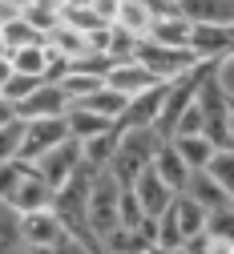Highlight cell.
Segmentation results:
<instances>
[{
  "instance_id": "cell-1",
  "label": "cell",
  "mask_w": 234,
  "mask_h": 254,
  "mask_svg": "<svg viewBox=\"0 0 234 254\" xmlns=\"http://www.w3.org/2000/svg\"><path fill=\"white\" fill-rule=\"evenodd\" d=\"M161 145H165V137L154 129V125H146V129H117V153L109 162V178L129 186L142 170L154 166V157H157Z\"/></svg>"
},
{
  "instance_id": "cell-2",
  "label": "cell",
  "mask_w": 234,
  "mask_h": 254,
  "mask_svg": "<svg viewBox=\"0 0 234 254\" xmlns=\"http://www.w3.org/2000/svg\"><path fill=\"white\" fill-rule=\"evenodd\" d=\"M198 109H202V125H206V137L218 145V149H230V97L218 81V65L202 77L198 85Z\"/></svg>"
},
{
  "instance_id": "cell-3",
  "label": "cell",
  "mask_w": 234,
  "mask_h": 254,
  "mask_svg": "<svg viewBox=\"0 0 234 254\" xmlns=\"http://www.w3.org/2000/svg\"><path fill=\"white\" fill-rule=\"evenodd\" d=\"M121 182L109 178V174H97L93 178V190H89V238L101 246V238L109 230L121 226V218H117V202H121Z\"/></svg>"
},
{
  "instance_id": "cell-4",
  "label": "cell",
  "mask_w": 234,
  "mask_h": 254,
  "mask_svg": "<svg viewBox=\"0 0 234 254\" xmlns=\"http://www.w3.org/2000/svg\"><path fill=\"white\" fill-rule=\"evenodd\" d=\"M138 61L150 69V77L161 81V85L186 77V73L198 69V65H206V61L194 57V49H170V45H154V41H142V45H138Z\"/></svg>"
},
{
  "instance_id": "cell-5",
  "label": "cell",
  "mask_w": 234,
  "mask_h": 254,
  "mask_svg": "<svg viewBox=\"0 0 234 254\" xmlns=\"http://www.w3.org/2000/svg\"><path fill=\"white\" fill-rule=\"evenodd\" d=\"M28 166L37 170V174L53 186V194H57V190H65V186L81 174V166H85V162H81V141L69 137V141H61L57 149H49L45 157H37V162H28Z\"/></svg>"
},
{
  "instance_id": "cell-6",
  "label": "cell",
  "mask_w": 234,
  "mask_h": 254,
  "mask_svg": "<svg viewBox=\"0 0 234 254\" xmlns=\"http://www.w3.org/2000/svg\"><path fill=\"white\" fill-rule=\"evenodd\" d=\"M125 190H129L133 198H138V206H142V214H146V218H161L165 210L174 206V198H178L174 190H170V186H165V182L154 174V166H150V170H142V174L133 178Z\"/></svg>"
},
{
  "instance_id": "cell-7",
  "label": "cell",
  "mask_w": 234,
  "mask_h": 254,
  "mask_svg": "<svg viewBox=\"0 0 234 254\" xmlns=\"http://www.w3.org/2000/svg\"><path fill=\"white\" fill-rule=\"evenodd\" d=\"M20 230H24V246L28 250H57L69 230L61 226V218L53 210H32V214H20Z\"/></svg>"
},
{
  "instance_id": "cell-8",
  "label": "cell",
  "mask_w": 234,
  "mask_h": 254,
  "mask_svg": "<svg viewBox=\"0 0 234 254\" xmlns=\"http://www.w3.org/2000/svg\"><path fill=\"white\" fill-rule=\"evenodd\" d=\"M61 141H69V125L61 121H24V141H20V162H37Z\"/></svg>"
},
{
  "instance_id": "cell-9",
  "label": "cell",
  "mask_w": 234,
  "mask_h": 254,
  "mask_svg": "<svg viewBox=\"0 0 234 254\" xmlns=\"http://www.w3.org/2000/svg\"><path fill=\"white\" fill-rule=\"evenodd\" d=\"M69 97H65V89L61 85H41L32 97L16 109V117L20 121H61L65 113H69Z\"/></svg>"
},
{
  "instance_id": "cell-10",
  "label": "cell",
  "mask_w": 234,
  "mask_h": 254,
  "mask_svg": "<svg viewBox=\"0 0 234 254\" xmlns=\"http://www.w3.org/2000/svg\"><path fill=\"white\" fill-rule=\"evenodd\" d=\"M161 101H165V85H154L146 93H138V97H129L117 129H146V125H154L157 129V117H161Z\"/></svg>"
},
{
  "instance_id": "cell-11",
  "label": "cell",
  "mask_w": 234,
  "mask_h": 254,
  "mask_svg": "<svg viewBox=\"0 0 234 254\" xmlns=\"http://www.w3.org/2000/svg\"><path fill=\"white\" fill-rule=\"evenodd\" d=\"M4 206H12L16 214H32V210H53V186L28 166V174L20 178V186L12 190V198L4 202Z\"/></svg>"
},
{
  "instance_id": "cell-12",
  "label": "cell",
  "mask_w": 234,
  "mask_h": 254,
  "mask_svg": "<svg viewBox=\"0 0 234 254\" xmlns=\"http://www.w3.org/2000/svg\"><path fill=\"white\" fill-rule=\"evenodd\" d=\"M105 85H109L113 93H121V97H138V93H146V89H154V85H161V81L150 77V69L142 65V61H125V65H113V69H109Z\"/></svg>"
},
{
  "instance_id": "cell-13",
  "label": "cell",
  "mask_w": 234,
  "mask_h": 254,
  "mask_svg": "<svg viewBox=\"0 0 234 254\" xmlns=\"http://www.w3.org/2000/svg\"><path fill=\"white\" fill-rule=\"evenodd\" d=\"M182 194L194 202V206H202L206 214H214V210H226V206H234L230 198H226V190L206 174V170H198V174H190V182H186V190Z\"/></svg>"
},
{
  "instance_id": "cell-14",
  "label": "cell",
  "mask_w": 234,
  "mask_h": 254,
  "mask_svg": "<svg viewBox=\"0 0 234 254\" xmlns=\"http://www.w3.org/2000/svg\"><path fill=\"white\" fill-rule=\"evenodd\" d=\"M190 24H234V0H178Z\"/></svg>"
},
{
  "instance_id": "cell-15",
  "label": "cell",
  "mask_w": 234,
  "mask_h": 254,
  "mask_svg": "<svg viewBox=\"0 0 234 254\" xmlns=\"http://www.w3.org/2000/svg\"><path fill=\"white\" fill-rule=\"evenodd\" d=\"M190 33H194V24L174 8V12H165V16L154 20V28H150L146 41H154V45H170V49H190Z\"/></svg>"
},
{
  "instance_id": "cell-16",
  "label": "cell",
  "mask_w": 234,
  "mask_h": 254,
  "mask_svg": "<svg viewBox=\"0 0 234 254\" xmlns=\"http://www.w3.org/2000/svg\"><path fill=\"white\" fill-rule=\"evenodd\" d=\"M165 218L178 226V234H182V242H190V238H198V234H206V210L202 206H194L186 194H178L174 198V206L165 210Z\"/></svg>"
},
{
  "instance_id": "cell-17",
  "label": "cell",
  "mask_w": 234,
  "mask_h": 254,
  "mask_svg": "<svg viewBox=\"0 0 234 254\" xmlns=\"http://www.w3.org/2000/svg\"><path fill=\"white\" fill-rule=\"evenodd\" d=\"M154 174H157L165 186H170L174 194H182V190H186V182H190V166L178 157V149H174L170 141L157 149V157H154Z\"/></svg>"
},
{
  "instance_id": "cell-18",
  "label": "cell",
  "mask_w": 234,
  "mask_h": 254,
  "mask_svg": "<svg viewBox=\"0 0 234 254\" xmlns=\"http://www.w3.org/2000/svg\"><path fill=\"white\" fill-rule=\"evenodd\" d=\"M113 153H117V129H109V133H101V137L81 141V162H85L89 174H109Z\"/></svg>"
},
{
  "instance_id": "cell-19",
  "label": "cell",
  "mask_w": 234,
  "mask_h": 254,
  "mask_svg": "<svg viewBox=\"0 0 234 254\" xmlns=\"http://www.w3.org/2000/svg\"><path fill=\"white\" fill-rule=\"evenodd\" d=\"M154 12L142 4V0H121V8H117V20H113V28H125L129 37H138V41H146L150 37V28H154Z\"/></svg>"
},
{
  "instance_id": "cell-20",
  "label": "cell",
  "mask_w": 234,
  "mask_h": 254,
  "mask_svg": "<svg viewBox=\"0 0 234 254\" xmlns=\"http://www.w3.org/2000/svg\"><path fill=\"white\" fill-rule=\"evenodd\" d=\"M65 125H69V137H73V141H89V137H101V133L117 129L113 121L97 117V113H89V109H77V105H69V113H65Z\"/></svg>"
},
{
  "instance_id": "cell-21",
  "label": "cell",
  "mask_w": 234,
  "mask_h": 254,
  "mask_svg": "<svg viewBox=\"0 0 234 254\" xmlns=\"http://www.w3.org/2000/svg\"><path fill=\"white\" fill-rule=\"evenodd\" d=\"M170 145L178 149V157H182V162L190 166V174L206 170V166H210V157L218 153V145H214L210 137H202V133H198V137H174Z\"/></svg>"
},
{
  "instance_id": "cell-22",
  "label": "cell",
  "mask_w": 234,
  "mask_h": 254,
  "mask_svg": "<svg viewBox=\"0 0 234 254\" xmlns=\"http://www.w3.org/2000/svg\"><path fill=\"white\" fill-rule=\"evenodd\" d=\"M125 105H129V97H121V93H113L109 85H101L97 93H89L85 101H77V109H89V113H97V117H105V121H121V113H125Z\"/></svg>"
},
{
  "instance_id": "cell-23",
  "label": "cell",
  "mask_w": 234,
  "mask_h": 254,
  "mask_svg": "<svg viewBox=\"0 0 234 254\" xmlns=\"http://www.w3.org/2000/svg\"><path fill=\"white\" fill-rule=\"evenodd\" d=\"M8 61H12V73L45 81V69H49V45H24V49L8 53Z\"/></svg>"
},
{
  "instance_id": "cell-24",
  "label": "cell",
  "mask_w": 234,
  "mask_h": 254,
  "mask_svg": "<svg viewBox=\"0 0 234 254\" xmlns=\"http://www.w3.org/2000/svg\"><path fill=\"white\" fill-rule=\"evenodd\" d=\"M0 254H28L24 230H20V214L12 206L0 202Z\"/></svg>"
},
{
  "instance_id": "cell-25",
  "label": "cell",
  "mask_w": 234,
  "mask_h": 254,
  "mask_svg": "<svg viewBox=\"0 0 234 254\" xmlns=\"http://www.w3.org/2000/svg\"><path fill=\"white\" fill-rule=\"evenodd\" d=\"M206 174L226 190V198L234 202V145L230 149H218L214 157H210V166H206Z\"/></svg>"
},
{
  "instance_id": "cell-26",
  "label": "cell",
  "mask_w": 234,
  "mask_h": 254,
  "mask_svg": "<svg viewBox=\"0 0 234 254\" xmlns=\"http://www.w3.org/2000/svg\"><path fill=\"white\" fill-rule=\"evenodd\" d=\"M41 85H45V81H37V77H20V73H12L4 85H0V97H4L12 109H20V105L32 97V93L41 89Z\"/></svg>"
},
{
  "instance_id": "cell-27",
  "label": "cell",
  "mask_w": 234,
  "mask_h": 254,
  "mask_svg": "<svg viewBox=\"0 0 234 254\" xmlns=\"http://www.w3.org/2000/svg\"><path fill=\"white\" fill-rule=\"evenodd\" d=\"M0 33H4V45H8V53L24 49V45H45V37H41L32 24H24V16H20V20H12V24H4Z\"/></svg>"
},
{
  "instance_id": "cell-28",
  "label": "cell",
  "mask_w": 234,
  "mask_h": 254,
  "mask_svg": "<svg viewBox=\"0 0 234 254\" xmlns=\"http://www.w3.org/2000/svg\"><path fill=\"white\" fill-rule=\"evenodd\" d=\"M20 141H24V121L20 117L8 121V125H0V166L20 157Z\"/></svg>"
},
{
  "instance_id": "cell-29",
  "label": "cell",
  "mask_w": 234,
  "mask_h": 254,
  "mask_svg": "<svg viewBox=\"0 0 234 254\" xmlns=\"http://www.w3.org/2000/svg\"><path fill=\"white\" fill-rule=\"evenodd\" d=\"M24 24H32L41 37H49L53 28L61 24V12H57V8H49V4H28V8H24Z\"/></svg>"
},
{
  "instance_id": "cell-30",
  "label": "cell",
  "mask_w": 234,
  "mask_h": 254,
  "mask_svg": "<svg viewBox=\"0 0 234 254\" xmlns=\"http://www.w3.org/2000/svg\"><path fill=\"white\" fill-rule=\"evenodd\" d=\"M206 234H210V238H226V242H234V206L206 214Z\"/></svg>"
},
{
  "instance_id": "cell-31",
  "label": "cell",
  "mask_w": 234,
  "mask_h": 254,
  "mask_svg": "<svg viewBox=\"0 0 234 254\" xmlns=\"http://www.w3.org/2000/svg\"><path fill=\"white\" fill-rule=\"evenodd\" d=\"M24 174H28V162H20V157H16V162H4V166H0V202H8V198H12V190L20 186Z\"/></svg>"
},
{
  "instance_id": "cell-32",
  "label": "cell",
  "mask_w": 234,
  "mask_h": 254,
  "mask_svg": "<svg viewBox=\"0 0 234 254\" xmlns=\"http://www.w3.org/2000/svg\"><path fill=\"white\" fill-rule=\"evenodd\" d=\"M117 218H121V226H138V222L146 218V214H142V206H138V198H133L129 190H121V202H117Z\"/></svg>"
},
{
  "instance_id": "cell-33",
  "label": "cell",
  "mask_w": 234,
  "mask_h": 254,
  "mask_svg": "<svg viewBox=\"0 0 234 254\" xmlns=\"http://www.w3.org/2000/svg\"><path fill=\"white\" fill-rule=\"evenodd\" d=\"M89 8L97 12V20H101V24H113V20H117V8H121V0H93Z\"/></svg>"
},
{
  "instance_id": "cell-34",
  "label": "cell",
  "mask_w": 234,
  "mask_h": 254,
  "mask_svg": "<svg viewBox=\"0 0 234 254\" xmlns=\"http://www.w3.org/2000/svg\"><path fill=\"white\" fill-rule=\"evenodd\" d=\"M218 81H222V89H226V97L234 101V57L218 65Z\"/></svg>"
},
{
  "instance_id": "cell-35",
  "label": "cell",
  "mask_w": 234,
  "mask_h": 254,
  "mask_svg": "<svg viewBox=\"0 0 234 254\" xmlns=\"http://www.w3.org/2000/svg\"><path fill=\"white\" fill-rule=\"evenodd\" d=\"M20 16H24V8L16 4V0H0V28L12 24V20H20Z\"/></svg>"
},
{
  "instance_id": "cell-36",
  "label": "cell",
  "mask_w": 234,
  "mask_h": 254,
  "mask_svg": "<svg viewBox=\"0 0 234 254\" xmlns=\"http://www.w3.org/2000/svg\"><path fill=\"white\" fill-rule=\"evenodd\" d=\"M142 4H146L154 16H165V12H174V4H170V0H142Z\"/></svg>"
},
{
  "instance_id": "cell-37",
  "label": "cell",
  "mask_w": 234,
  "mask_h": 254,
  "mask_svg": "<svg viewBox=\"0 0 234 254\" xmlns=\"http://www.w3.org/2000/svg\"><path fill=\"white\" fill-rule=\"evenodd\" d=\"M8 77H12V61H8V57H4V61H0V85H4V81H8Z\"/></svg>"
},
{
  "instance_id": "cell-38",
  "label": "cell",
  "mask_w": 234,
  "mask_h": 254,
  "mask_svg": "<svg viewBox=\"0 0 234 254\" xmlns=\"http://www.w3.org/2000/svg\"><path fill=\"white\" fill-rule=\"evenodd\" d=\"M93 0H69V8H89Z\"/></svg>"
},
{
  "instance_id": "cell-39",
  "label": "cell",
  "mask_w": 234,
  "mask_h": 254,
  "mask_svg": "<svg viewBox=\"0 0 234 254\" xmlns=\"http://www.w3.org/2000/svg\"><path fill=\"white\" fill-rule=\"evenodd\" d=\"M8 57V45H4V33H0V61H4Z\"/></svg>"
},
{
  "instance_id": "cell-40",
  "label": "cell",
  "mask_w": 234,
  "mask_h": 254,
  "mask_svg": "<svg viewBox=\"0 0 234 254\" xmlns=\"http://www.w3.org/2000/svg\"><path fill=\"white\" fill-rule=\"evenodd\" d=\"M230 141H234V101H230Z\"/></svg>"
},
{
  "instance_id": "cell-41",
  "label": "cell",
  "mask_w": 234,
  "mask_h": 254,
  "mask_svg": "<svg viewBox=\"0 0 234 254\" xmlns=\"http://www.w3.org/2000/svg\"><path fill=\"white\" fill-rule=\"evenodd\" d=\"M170 254H190V250H186V246H178V250H170Z\"/></svg>"
},
{
  "instance_id": "cell-42",
  "label": "cell",
  "mask_w": 234,
  "mask_h": 254,
  "mask_svg": "<svg viewBox=\"0 0 234 254\" xmlns=\"http://www.w3.org/2000/svg\"><path fill=\"white\" fill-rule=\"evenodd\" d=\"M16 4H20V8H28V0H16Z\"/></svg>"
},
{
  "instance_id": "cell-43",
  "label": "cell",
  "mask_w": 234,
  "mask_h": 254,
  "mask_svg": "<svg viewBox=\"0 0 234 254\" xmlns=\"http://www.w3.org/2000/svg\"><path fill=\"white\" fill-rule=\"evenodd\" d=\"M170 4H174V8H178V0H170Z\"/></svg>"
},
{
  "instance_id": "cell-44",
  "label": "cell",
  "mask_w": 234,
  "mask_h": 254,
  "mask_svg": "<svg viewBox=\"0 0 234 254\" xmlns=\"http://www.w3.org/2000/svg\"><path fill=\"white\" fill-rule=\"evenodd\" d=\"M0 101H4V97H0Z\"/></svg>"
}]
</instances>
